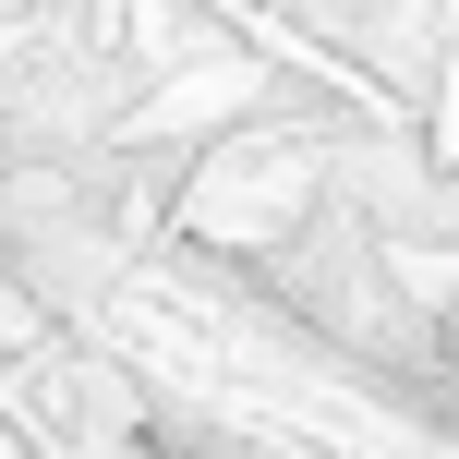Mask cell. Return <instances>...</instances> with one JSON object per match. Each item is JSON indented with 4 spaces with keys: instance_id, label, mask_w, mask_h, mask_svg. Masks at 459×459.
<instances>
[{
    "instance_id": "6da1fadb",
    "label": "cell",
    "mask_w": 459,
    "mask_h": 459,
    "mask_svg": "<svg viewBox=\"0 0 459 459\" xmlns=\"http://www.w3.org/2000/svg\"><path fill=\"white\" fill-rule=\"evenodd\" d=\"M145 459H206V447H194V436H145Z\"/></svg>"
}]
</instances>
